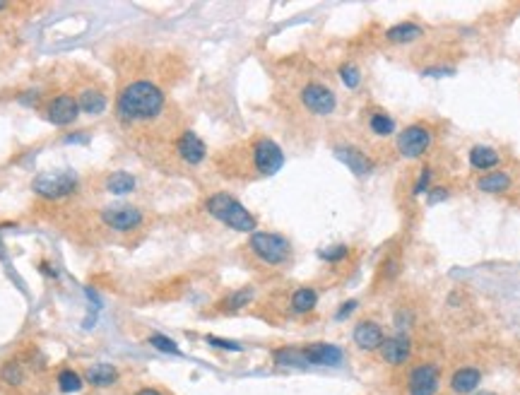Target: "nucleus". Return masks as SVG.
<instances>
[{"label": "nucleus", "instance_id": "1", "mask_svg": "<svg viewBox=\"0 0 520 395\" xmlns=\"http://www.w3.org/2000/svg\"><path fill=\"white\" fill-rule=\"evenodd\" d=\"M164 92L154 82L135 80L123 87L116 99V116L123 123H138V120H152L164 109Z\"/></svg>", "mask_w": 520, "mask_h": 395}, {"label": "nucleus", "instance_id": "2", "mask_svg": "<svg viewBox=\"0 0 520 395\" xmlns=\"http://www.w3.org/2000/svg\"><path fill=\"white\" fill-rule=\"evenodd\" d=\"M205 210L207 215H212L217 222H221V224L231 226V229L236 231H250V234H253L255 226H258L255 217L246 210L243 202H239L234 195H229V193H215V195H210L205 200Z\"/></svg>", "mask_w": 520, "mask_h": 395}, {"label": "nucleus", "instance_id": "3", "mask_svg": "<svg viewBox=\"0 0 520 395\" xmlns=\"http://www.w3.org/2000/svg\"><path fill=\"white\" fill-rule=\"evenodd\" d=\"M248 248L258 260L268 265H284L292 258V244L287 236L274 231H253L248 239Z\"/></svg>", "mask_w": 520, "mask_h": 395}, {"label": "nucleus", "instance_id": "4", "mask_svg": "<svg viewBox=\"0 0 520 395\" xmlns=\"http://www.w3.org/2000/svg\"><path fill=\"white\" fill-rule=\"evenodd\" d=\"M32 188L36 195L46 198V200H58V198L72 195L77 191V176L72 171H46L34 178Z\"/></svg>", "mask_w": 520, "mask_h": 395}, {"label": "nucleus", "instance_id": "5", "mask_svg": "<svg viewBox=\"0 0 520 395\" xmlns=\"http://www.w3.org/2000/svg\"><path fill=\"white\" fill-rule=\"evenodd\" d=\"M431 142H433V130L426 123H412L404 130H400L398 140H395V147H398V152L404 159H419L422 154L429 152Z\"/></svg>", "mask_w": 520, "mask_h": 395}, {"label": "nucleus", "instance_id": "6", "mask_svg": "<svg viewBox=\"0 0 520 395\" xmlns=\"http://www.w3.org/2000/svg\"><path fill=\"white\" fill-rule=\"evenodd\" d=\"M250 162L260 176H272L284 167V152L274 140L258 138L250 145Z\"/></svg>", "mask_w": 520, "mask_h": 395}, {"label": "nucleus", "instance_id": "7", "mask_svg": "<svg viewBox=\"0 0 520 395\" xmlns=\"http://www.w3.org/2000/svg\"><path fill=\"white\" fill-rule=\"evenodd\" d=\"M301 104L303 109L316 116H330L337 109V96L330 87L321 85V82H308L301 89Z\"/></svg>", "mask_w": 520, "mask_h": 395}, {"label": "nucleus", "instance_id": "8", "mask_svg": "<svg viewBox=\"0 0 520 395\" xmlns=\"http://www.w3.org/2000/svg\"><path fill=\"white\" fill-rule=\"evenodd\" d=\"M441 388V371L436 364H419L407 376L409 395H436Z\"/></svg>", "mask_w": 520, "mask_h": 395}, {"label": "nucleus", "instance_id": "9", "mask_svg": "<svg viewBox=\"0 0 520 395\" xmlns=\"http://www.w3.org/2000/svg\"><path fill=\"white\" fill-rule=\"evenodd\" d=\"M142 210L133 205H111L101 210V222L116 231H133L142 224Z\"/></svg>", "mask_w": 520, "mask_h": 395}, {"label": "nucleus", "instance_id": "10", "mask_svg": "<svg viewBox=\"0 0 520 395\" xmlns=\"http://www.w3.org/2000/svg\"><path fill=\"white\" fill-rule=\"evenodd\" d=\"M380 359L385 361V364L390 366H400V364H407L409 356H412V340H409V335H404V332H400V335H390L383 340V345H380Z\"/></svg>", "mask_w": 520, "mask_h": 395}, {"label": "nucleus", "instance_id": "11", "mask_svg": "<svg viewBox=\"0 0 520 395\" xmlns=\"http://www.w3.org/2000/svg\"><path fill=\"white\" fill-rule=\"evenodd\" d=\"M332 152H335V157L340 159L354 176H369V173L373 171V159H371L364 149L351 147V145H337Z\"/></svg>", "mask_w": 520, "mask_h": 395}, {"label": "nucleus", "instance_id": "12", "mask_svg": "<svg viewBox=\"0 0 520 395\" xmlns=\"http://www.w3.org/2000/svg\"><path fill=\"white\" fill-rule=\"evenodd\" d=\"M303 359L306 364H316V366H340L345 361V352L337 345H330V342H311V345L303 347Z\"/></svg>", "mask_w": 520, "mask_h": 395}, {"label": "nucleus", "instance_id": "13", "mask_svg": "<svg viewBox=\"0 0 520 395\" xmlns=\"http://www.w3.org/2000/svg\"><path fill=\"white\" fill-rule=\"evenodd\" d=\"M176 154L186 164L197 167V164H202V159H205L207 145L202 142L200 135H197L195 130H183V133L178 135V140H176Z\"/></svg>", "mask_w": 520, "mask_h": 395}, {"label": "nucleus", "instance_id": "14", "mask_svg": "<svg viewBox=\"0 0 520 395\" xmlns=\"http://www.w3.org/2000/svg\"><path fill=\"white\" fill-rule=\"evenodd\" d=\"M77 116H80V104L70 94H58L46 109V118L53 125H70L77 120Z\"/></svg>", "mask_w": 520, "mask_h": 395}, {"label": "nucleus", "instance_id": "15", "mask_svg": "<svg viewBox=\"0 0 520 395\" xmlns=\"http://www.w3.org/2000/svg\"><path fill=\"white\" fill-rule=\"evenodd\" d=\"M351 337H354V345L359 347V350L364 352H376L380 350V345H383L385 340V332L383 328L378 325L376 321H359L354 325V332H351Z\"/></svg>", "mask_w": 520, "mask_h": 395}, {"label": "nucleus", "instance_id": "16", "mask_svg": "<svg viewBox=\"0 0 520 395\" xmlns=\"http://www.w3.org/2000/svg\"><path fill=\"white\" fill-rule=\"evenodd\" d=\"M451 390L455 395H472L477 393L481 383V371L477 366H460L451 374Z\"/></svg>", "mask_w": 520, "mask_h": 395}, {"label": "nucleus", "instance_id": "17", "mask_svg": "<svg viewBox=\"0 0 520 395\" xmlns=\"http://www.w3.org/2000/svg\"><path fill=\"white\" fill-rule=\"evenodd\" d=\"M467 162H470L472 169L486 173V171H491L494 167H499L501 154L496 152V147H491V145H475V147L467 152Z\"/></svg>", "mask_w": 520, "mask_h": 395}, {"label": "nucleus", "instance_id": "18", "mask_svg": "<svg viewBox=\"0 0 520 395\" xmlns=\"http://www.w3.org/2000/svg\"><path fill=\"white\" fill-rule=\"evenodd\" d=\"M85 381L94 388H109L118 381V369L113 364H106V361H96V364L87 366Z\"/></svg>", "mask_w": 520, "mask_h": 395}, {"label": "nucleus", "instance_id": "19", "mask_svg": "<svg viewBox=\"0 0 520 395\" xmlns=\"http://www.w3.org/2000/svg\"><path fill=\"white\" fill-rule=\"evenodd\" d=\"M510 186H513V178L506 171H486L477 178V188H479L481 193H494L496 195V193L510 191Z\"/></svg>", "mask_w": 520, "mask_h": 395}, {"label": "nucleus", "instance_id": "20", "mask_svg": "<svg viewBox=\"0 0 520 395\" xmlns=\"http://www.w3.org/2000/svg\"><path fill=\"white\" fill-rule=\"evenodd\" d=\"M419 36H424V29L414 22L393 24V27H388V32H385V39H388L390 43H412L417 41Z\"/></svg>", "mask_w": 520, "mask_h": 395}, {"label": "nucleus", "instance_id": "21", "mask_svg": "<svg viewBox=\"0 0 520 395\" xmlns=\"http://www.w3.org/2000/svg\"><path fill=\"white\" fill-rule=\"evenodd\" d=\"M294 313H311L318 303V292L313 287H299L289 299Z\"/></svg>", "mask_w": 520, "mask_h": 395}, {"label": "nucleus", "instance_id": "22", "mask_svg": "<svg viewBox=\"0 0 520 395\" xmlns=\"http://www.w3.org/2000/svg\"><path fill=\"white\" fill-rule=\"evenodd\" d=\"M77 104H80V111H85V114L99 116L101 111H106V96L96 89H82Z\"/></svg>", "mask_w": 520, "mask_h": 395}, {"label": "nucleus", "instance_id": "23", "mask_svg": "<svg viewBox=\"0 0 520 395\" xmlns=\"http://www.w3.org/2000/svg\"><path fill=\"white\" fill-rule=\"evenodd\" d=\"M106 191L113 195H125V193L135 191V176L128 171H113L106 176Z\"/></svg>", "mask_w": 520, "mask_h": 395}, {"label": "nucleus", "instance_id": "24", "mask_svg": "<svg viewBox=\"0 0 520 395\" xmlns=\"http://www.w3.org/2000/svg\"><path fill=\"white\" fill-rule=\"evenodd\" d=\"M369 130L378 138H390L395 133V120L385 111H373L369 116Z\"/></svg>", "mask_w": 520, "mask_h": 395}, {"label": "nucleus", "instance_id": "25", "mask_svg": "<svg viewBox=\"0 0 520 395\" xmlns=\"http://www.w3.org/2000/svg\"><path fill=\"white\" fill-rule=\"evenodd\" d=\"M58 388H61V393H77V390H82V383H85V378H82L77 371L72 369H63L61 374H58Z\"/></svg>", "mask_w": 520, "mask_h": 395}, {"label": "nucleus", "instance_id": "26", "mask_svg": "<svg viewBox=\"0 0 520 395\" xmlns=\"http://www.w3.org/2000/svg\"><path fill=\"white\" fill-rule=\"evenodd\" d=\"M272 359L277 361L279 366H301V364H306V359H303V352L301 350H294V347H282V350H274L272 352Z\"/></svg>", "mask_w": 520, "mask_h": 395}, {"label": "nucleus", "instance_id": "27", "mask_svg": "<svg viewBox=\"0 0 520 395\" xmlns=\"http://www.w3.org/2000/svg\"><path fill=\"white\" fill-rule=\"evenodd\" d=\"M250 299H253V289L243 287V289H236L234 294H229L221 303H224L226 311H239V308H243L246 303H250Z\"/></svg>", "mask_w": 520, "mask_h": 395}, {"label": "nucleus", "instance_id": "28", "mask_svg": "<svg viewBox=\"0 0 520 395\" xmlns=\"http://www.w3.org/2000/svg\"><path fill=\"white\" fill-rule=\"evenodd\" d=\"M147 342L154 347V350L164 352V354H181V350H178L176 342H173L169 335H162V332H154V335H149Z\"/></svg>", "mask_w": 520, "mask_h": 395}, {"label": "nucleus", "instance_id": "29", "mask_svg": "<svg viewBox=\"0 0 520 395\" xmlns=\"http://www.w3.org/2000/svg\"><path fill=\"white\" fill-rule=\"evenodd\" d=\"M340 80L345 82V87H349V89H356L361 82V72L359 67L354 65V63H345V65H340Z\"/></svg>", "mask_w": 520, "mask_h": 395}, {"label": "nucleus", "instance_id": "30", "mask_svg": "<svg viewBox=\"0 0 520 395\" xmlns=\"http://www.w3.org/2000/svg\"><path fill=\"white\" fill-rule=\"evenodd\" d=\"M0 378H3L5 383H10V385H19L24 381L22 366H19L17 361H8V364L3 366V371H0Z\"/></svg>", "mask_w": 520, "mask_h": 395}, {"label": "nucleus", "instance_id": "31", "mask_svg": "<svg viewBox=\"0 0 520 395\" xmlns=\"http://www.w3.org/2000/svg\"><path fill=\"white\" fill-rule=\"evenodd\" d=\"M318 255H321L323 260H327V263H340V260H345L347 255H349V248H347L345 244H335L330 246V248H321Z\"/></svg>", "mask_w": 520, "mask_h": 395}, {"label": "nucleus", "instance_id": "32", "mask_svg": "<svg viewBox=\"0 0 520 395\" xmlns=\"http://www.w3.org/2000/svg\"><path fill=\"white\" fill-rule=\"evenodd\" d=\"M431 176L433 171L429 167H424L422 171H419L417 181H414V188H412V195H422V193H426L429 188H431Z\"/></svg>", "mask_w": 520, "mask_h": 395}, {"label": "nucleus", "instance_id": "33", "mask_svg": "<svg viewBox=\"0 0 520 395\" xmlns=\"http://www.w3.org/2000/svg\"><path fill=\"white\" fill-rule=\"evenodd\" d=\"M448 195H451V193H448L446 186H431L426 191V205H438V202H443Z\"/></svg>", "mask_w": 520, "mask_h": 395}, {"label": "nucleus", "instance_id": "34", "mask_svg": "<svg viewBox=\"0 0 520 395\" xmlns=\"http://www.w3.org/2000/svg\"><path fill=\"white\" fill-rule=\"evenodd\" d=\"M207 342H210L212 347H219V350H229V352H241V350H243L239 342L224 340V337H215V335H207Z\"/></svg>", "mask_w": 520, "mask_h": 395}, {"label": "nucleus", "instance_id": "35", "mask_svg": "<svg viewBox=\"0 0 520 395\" xmlns=\"http://www.w3.org/2000/svg\"><path fill=\"white\" fill-rule=\"evenodd\" d=\"M354 308H356V301H354V299H351V301H345V303L340 306V311L335 313V318H337V321H345V318L349 316V313H354Z\"/></svg>", "mask_w": 520, "mask_h": 395}, {"label": "nucleus", "instance_id": "36", "mask_svg": "<svg viewBox=\"0 0 520 395\" xmlns=\"http://www.w3.org/2000/svg\"><path fill=\"white\" fill-rule=\"evenodd\" d=\"M36 99H39V92H32V94L19 96V101H22V104H36Z\"/></svg>", "mask_w": 520, "mask_h": 395}, {"label": "nucleus", "instance_id": "37", "mask_svg": "<svg viewBox=\"0 0 520 395\" xmlns=\"http://www.w3.org/2000/svg\"><path fill=\"white\" fill-rule=\"evenodd\" d=\"M135 395H164V393H162V390H157V388H140Z\"/></svg>", "mask_w": 520, "mask_h": 395}, {"label": "nucleus", "instance_id": "38", "mask_svg": "<svg viewBox=\"0 0 520 395\" xmlns=\"http://www.w3.org/2000/svg\"><path fill=\"white\" fill-rule=\"evenodd\" d=\"M472 395H496V393H491V390H479V393H472Z\"/></svg>", "mask_w": 520, "mask_h": 395}, {"label": "nucleus", "instance_id": "39", "mask_svg": "<svg viewBox=\"0 0 520 395\" xmlns=\"http://www.w3.org/2000/svg\"><path fill=\"white\" fill-rule=\"evenodd\" d=\"M5 8V3H0V10H3Z\"/></svg>", "mask_w": 520, "mask_h": 395}]
</instances>
